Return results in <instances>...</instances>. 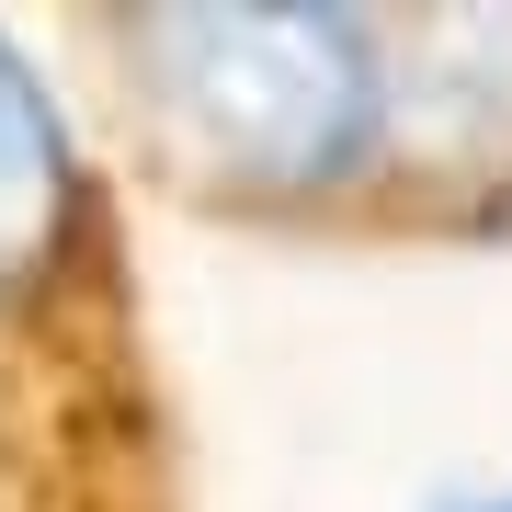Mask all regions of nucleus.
Masks as SVG:
<instances>
[{
    "label": "nucleus",
    "mask_w": 512,
    "mask_h": 512,
    "mask_svg": "<svg viewBox=\"0 0 512 512\" xmlns=\"http://www.w3.org/2000/svg\"><path fill=\"white\" fill-rule=\"evenodd\" d=\"M148 137L217 194H342L387 160V23L308 0L126 12Z\"/></svg>",
    "instance_id": "nucleus-1"
},
{
    "label": "nucleus",
    "mask_w": 512,
    "mask_h": 512,
    "mask_svg": "<svg viewBox=\"0 0 512 512\" xmlns=\"http://www.w3.org/2000/svg\"><path fill=\"white\" fill-rule=\"evenodd\" d=\"M387 160L421 183L512 171V12H433L387 46Z\"/></svg>",
    "instance_id": "nucleus-2"
},
{
    "label": "nucleus",
    "mask_w": 512,
    "mask_h": 512,
    "mask_svg": "<svg viewBox=\"0 0 512 512\" xmlns=\"http://www.w3.org/2000/svg\"><path fill=\"white\" fill-rule=\"evenodd\" d=\"M80 228V148L69 114H57L46 69L0 35V296L35 285Z\"/></svg>",
    "instance_id": "nucleus-3"
},
{
    "label": "nucleus",
    "mask_w": 512,
    "mask_h": 512,
    "mask_svg": "<svg viewBox=\"0 0 512 512\" xmlns=\"http://www.w3.org/2000/svg\"><path fill=\"white\" fill-rule=\"evenodd\" d=\"M444 512H512V490H456Z\"/></svg>",
    "instance_id": "nucleus-4"
}]
</instances>
